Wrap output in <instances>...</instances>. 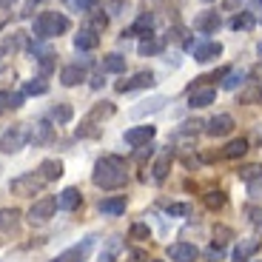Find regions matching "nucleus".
I'll use <instances>...</instances> for the list:
<instances>
[{
  "mask_svg": "<svg viewBox=\"0 0 262 262\" xmlns=\"http://www.w3.org/2000/svg\"><path fill=\"white\" fill-rule=\"evenodd\" d=\"M92 180H94V185L103 188V191H117V188H123V185L128 183V171H125L123 160L114 157V154H108V157L97 160Z\"/></svg>",
  "mask_w": 262,
  "mask_h": 262,
  "instance_id": "nucleus-1",
  "label": "nucleus"
},
{
  "mask_svg": "<svg viewBox=\"0 0 262 262\" xmlns=\"http://www.w3.org/2000/svg\"><path fill=\"white\" fill-rule=\"evenodd\" d=\"M72 29L69 17L60 12H40L37 20H34V37L37 40H52V37H60Z\"/></svg>",
  "mask_w": 262,
  "mask_h": 262,
  "instance_id": "nucleus-2",
  "label": "nucleus"
},
{
  "mask_svg": "<svg viewBox=\"0 0 262 262\" xmlns=\"http://www.w3.org/2000/svg\"><path fill=\"white\" fill-rule=\"evenodd\" d=\"M43 185H46V180L40 177V174H23V177H14L9 183V191L17 196H34L43 191Z\"/></svg>",
  "mask_w": 262,
  "mask_h": 262,
  "instance_id": "nucleus-3",
  "label": "nucleus"
},
{
  "mask_svg": "<svg viewBox=\"0 0 262 262\" xmlns=\"http://www.w3.org/2000/svg\"><path fill=\"white\" fill-rule=\"evenodd\" d=\"M185 49H188L191 54H194L196 63H211V60H216L220 54H223V46L220 43H214V40H208V43H203V40H185Z\"/></svg>",
  "mask_w": 262,
  "mask_h": 262,
  "instance_id": "nucleus-4",
  "label": "nucleus"
},
{
  "mask_svg": "<svg viewBox=\"0 0 262 262\" xmlns=\"http://www.w3.org/2000/svg\"><path fill=\"white\" fill-rule=\"evenodd\" d=\"M26 143H29V128L26 125H12V128L0 137V151H3V154H17Z\"/></svg>",
  "mask_w": 262,
  "mask_h": 262,
  "instance_id": "nucleus-5",
  "label": "nucleus"
},
{
  "mask_svg": "<svg viewBox=\"0 0 262 262\" xmlns=\"http://www.w3.org/2000/svg\"><path fill=\"white\" fill-rule=\"evenodd\" d=\"M54 211H57V200H54V196H43V200H37V203L29 208V220H32L34 225H43L54 216Z\"/></svg>",
  "mask_w": 262,
  "mask_h": 262,
  "instance_id": "nucleus-6",
  "label": "nucleus"
},
{
  "mask_svg": "<svg viewBox=\"0 0 262 262\" xmlns=\"http://www.w3.org/2000/svg\"><path fill=\"white\" fill-rule=\"evenodd\" d=\"M92 248H94V239L89 236V239H83V243L66 248L63 254H57V256H54V262H85V259H89V254H92Z\"/></svg>",
  "mask_w": 262,
  "mask_h": 262,
  "instance_id": "nucleus-7",
  "label": "nucleus"
},
{
  "mask_svg": "<svg viewBox=\"0 0 262 262\" xmlns=\"http://www.w3.org/2000/svg\"><path fill=\"white\" fill-rule=\"evenodd\" d=\"M216 100V89L214 85H194L188 94V105L191 108H205Z\"/></svg>",
  "mask_w": 262,
  "mask_h": 262,
  "instance_id": "nucleus-8",
  "label": "nucleus"
},
{
  "mask_svg": "<svg viewBox=\"0 0 262 262\" xmlns=\"http://www.w3.org/2000/svg\"><path fill=\"white\" fill-rule=\"evenodd\" d=\"M123 140L131 145V148H143V145H148L151 140H154V125H137V128H128Z\"/></svg>",
  "mask_w": 262,
  "mask_h": 262,
  "instance_id": "nucleus-9",
  "label": "nucleus"
},
{
  "mask_svg": "<svg viewBox=\"0 0 262 262\" xmlns=\"http://www.w3.org/2000/svg\"><path fill=\"white\" fill-rule=\"evenodd\" d=\"M231 131H234V117H231V114H216V117H211L208 125H205V134H208V137H225Z\"/></svg>",
  "mask_w": 262,
  "mask_h": 262,
  "instance_id": "nucleus-10",
  "label": "nucleus"
},
{
  "mask_svg": "<svg viewBox=\"0 0 262 262\" xmlns=\"http://www.w3.org/2000/svg\"><path fill=\"white\" fill-rule=\"evenodd\" d=\"M220 26H223L220 12H200L194 17V32H200V34H214Z\"/></svg>",
  "mask_w": 262,
  "mask_h": 262,
  "instance_id": "nucleus-11",
  "label": "nucleus"
},
{
  "mask_svg": "<svg viewBox=\"0 0 262 262\" xmlns=\"http://www.w3.org/2000/svg\"><path fill=\"white\" fill-rule=\"evenodd\" d=\"M148 85H154V74L151 72H137L131 80H120L117 92L125 94V92H134V89H148Z\"/></svg>",
  "mask_w": 262,
  "mask_h": 262,
  "instance_id": "nucleus-12",
  "label": "nucleus"
},
{
  "mask_svg": "<svg viewBox=\"0 0 262 262\" xmlns=\"http://www.w3.org/2000/svg\"><path fill=\"white\" fill-rule=\"evenodd\" d=\"M151 32H154V17L151 14H143V17H137V23L134 26H128L123 32V37H151Z\"/></svg>",
  "mask_w": 262,
  "mask_h": 262,
  "instance_id": "nucleus-13",
  "label": "nucleus"
},
{
  "mask_svg": "<svg viewBox=\"0 0 262 262\" xmlns=\"http://www.w3.org/2000/svg\"><path fill=\"white\" fill-rule=\"evenodd\" d=\"M196 254H200V251H196L191 243H174V245H168L171 262H194Z\"/></svg>",
  "mask_w": 262,
  "mask_h": 262,
  "instance_id": "nucleus-14",
  "label": "nucleus"
},
{
  "mask_svg": "<svg viewBox=\"0 0 262 262\" xmlns=\"http://www.w3.org/2000/svg\"><path fill=\"white\" fill-rule=\"evenodd\" d=\"M52 137H54V125L52 123H37L32 131H29V140H32L34 145H46V143H52Z\"/></svg>",
  "mask_w": 262,
  "mask_h": 262,
  "instance_id": "nucleus-15",
  "label": "nucleus"
},
{
  "mask_svg": "<svg viewBox=\"0 0 262 262\" xmlns=\"http://www.w3.org/2000/svg\"><path fill=\"white\" fill-rule=\"evenodd\" d=\"M165 103H168L165 97H151V100H145L143 105H134V108H131V117L140 120V117H145V114H154V112H160V108H165Z\"/></svg>",
  "mask_w": 262,
  "mask_h": 262,
  "instance_id": "nucleus-16",
  "label": "nucleus"
},
{
  "mask_svg": "<svg viewBox=\"0 0 262 262\" xmlns=\"http://www.w3.org/2000/svg\"><path fill=\"white\" fill-rule=\"evenodd\" d=\"M100 46V37L97 32H89V29H83L80 34H74V49L77 52H92V49Z\"/></svg>",
  "mask_w": 262,
  "mask_h": 262,
  "instance_id": "nucleus-17",
  "label": "nucleus"
},
{
  "mask_svg": "<svg viewBox=\"0 0 262 262\" xmlns=\"http://www.w3.org/2000/svg\"><path fill=\"white\" fill-rule=\"evenodd\" d=\"M123 211H125V196H105V200H100V214L120 216Z\"/></svg>",
  "mask_w": 262,
  "mask_h": 262,
  "instance_id": "nucleus-18",
  "label": "nucleus"
},
{
  "mask_svg": "<svg viewBox=\"0 0 262 262\" xmlns=\"http://www.w3.org/2000/svg\"><path fill=\"white\" fill-rule=\"evenodd\" d=\"M83 80H85V69L80 63L66 66L63 72H60V83L63 85H77V83H83Z\"/></svg>",
  "mask_w": 262,
  "mask_h": 262,
  "instance_id": "nucleus-19",
  "label": "nucleus"
},
{
  "mask_svg": "<svg viewBox=\"0 0 262 262\" xmlns=\"http://www.w3.org/2000/svg\"><path fill=\"white\" fill-rule=\"evenodd\" d=\"M80 203H83V196H80L77 188H66L63 194L57 196V208H63V211H77Z\"/></svg>",
  "mask_w": 262,
  "mask_h": 262,
  "instance_id": "nucleus-20",
  "label": "nucleus"
},
{
  "mask_svg": "<svg viewBox=\"0 0 262 262\" xmlns=\"http://www.w3.org/2000/svg\"><path fill=\"white\" fill-rule=\"evenodd\" d=\"M37 171H40V177L46 180V183H52V180L63 177V163H60V160H43Z\"/></svg>",
  "mask_w": 262,
  "mask_h": 262,
  "instance_id": "nucleus-21",
  "label": "nucleus"
},
{
  "mask_svg": "<svg viewBox=\"0 0 262 262\" xmlns=\"http://www.w3.org/2000/svg\"><path fill=\"white\" fill-rule=\"evenodd\" d=\"M17 223H20V211L17 208H0V231H3V234L17 231Z\"/></svg>",
  "mask_w": 262,
  "mask_h": 262,
  "instance_id": "nucleus-22",
  "label": "nucleus"
},
{
  "mask_svg": "<svg viewBox=\"0 0 262 262\" xmlns=\"http://www.w3.org/2000/svg\"><path fill=\"white\" fill-rule=\"evenodd\" d=\"M256 251H259V239H243V243L236 245V251H234V259L236 262H248Z\"/></svg>",
  "mask_w": 262,
  "mask_h": 262,
  "instance_id": "nucleus-23",
  "label": "nucleus"
},
{
  "mask_svg": "<svg viewBox=\"0 0 262 262\" xmlns=\"http://www.w3.org/2000/svg\"><path fill=\"white\" fill-rule=\"evenodd\" d=\"M168 168H171V151H163V154H160V160L154 163V168H151L154 183H163V180L168 177Z\"/></svg>",
  "mask_w": 262,
  "mask_h": 262,
  "instance_id": "nucleus-24",
  "label": "nucleus"
},
{
  "mask_svg": "<svg viewBox=\"0 0 262 262\" xmlns=\"http://www.w3.org/2000/svg\"><path fill=\"white\" fill-rule=\"evenodd\" d=\"M245 151H248V140L239 137V140H231V143L225 145V148H223V157H225V160H236V157H243Z\"/></svg>",
  "mask_w": 262,
  "mask_h": 262,
  "instance_id": "nucleus-25",
  "label": "nucleus"
},
{
  "mask_svg": "<svg viewBox=\"0 0 262 262\" xmlns=\"http://www.w3.org/2000/svg\"><path fill=\"white\" fill-rule=\"evenodd\" d=\"M103 72H108V74H120V72H125V57L123 54H105L103 57Z\"/></svg>",
  "mask_w": 262,
  "mask_h": 262,
  "instance_id": "nucleus-26",
  "label": "nucleus"
},
{
  "mask_svg": "<svg viewBox=\"0 0 262 262\" xmlns=\"http://www.w3.org/2000/svg\"><path fill=\"white\" fill-rule=\"evenodd\" d=\"M254 14L251 12H239V14H234V17H231V29H234V32H251V29H254Z\"/></svg>",
  "mask_w": 262,
  "mask_h": 262,
  "instance_id": "nucleus-27",
  "label": "nucleus"
},
{
  "mask_svg": "<svg viewBox=\"0 0 262 262\" xmlns=\"http://www.w3.org/2000/svg\"><path fill=\"white\" fill-rule=\"evenodd\" d=\"M29 46V34L26 32H14L6 37V46H3V52H20V49H26Z\"/></svg>",
  "mask_w": 262,
  "mask_h": 262,
  "instance_id": "nucleus-28",
  "label": "nucleus"
},
{
  "mask_svg": "<svg viewBox=\"0 0 262 262\" xmlns=\"http://www.w3.org/2000/svg\"><path fill=\"white\" fill-rule=\"evenodd\" d=\"M165 49V43L163 40H157V37H145L143 43H140V54L143 57H151V54H160Z\"/></svg>",
  "mask_w": 262,
  "mask_h": 262,
  "instance_id": "nucleus-29",
  "label": "nucleus"
},
{
  "mask_svg": "<svg viewBox=\"0 0 262 262\" xmlns=\"http://www.w3.org/2000/svg\"><path fill=\"white\" fill-rule=\"evenodd\" d=\"M120 251H123V239H108V245L100 254V262H114L120 256Z\"/></svg>",
  "mask_w": 262,
  "mask_h": 262,
  "instance_id": "nucleus-30",
  "label": "nucleus"
},
{
  "mask_svg": "<svg viewBox=\"0 0 262 262\" xmlns=\"http://www.w3.org/2000/svg\"><path fill=\"white\" fill-rule=\"evenodd\" d=\"M225 203H228V196H225V191H208L205 194V205H208L211 211H220V208H225Z\"/></svg>",
  "mask_w": 262,
  "mask_h": 262,
  "instance_id": "nucleus-31",
  "label": "nucleus"
},
{
  "mask_svg": "<svg viewBox=\"0 0 262 262\" xmlns=\"http://www.w3.org/2000/svg\"><path fill=\"white\" fill-rule=\"evenodd\" d=\"M20 105H23V94L20 92L0 94V108H20Z\"/></svg>",
  "mask_w": 262,
  "mask_h": 262,
  "instance_id": "nucleus-32",
  "label": "nucleus"
},
{
  "mask_svg": "<svg viewBox=\"0 0 262 262\" xmlns=\"http://www.w3.org/2000/svg\"><path fill=\"white\" fill-rule=\"evenodd\" d=\"M243 83H245V72H225L223 89H228V92H234V89H239Z\"/></svg>",
  "mask_w": 262,
  "mask_h": 262,
  "instance_id": "nucleus-33",
  "label": "nucleus"
},
{
  "mask_svg": "<svg viewBox=\"0 0 262 262\" xmlns=\"http://www.w3.org/2000/svg\"><path fill=\"white\" fill-rule=\"evenodd\" d=\"M72 105H54V108H52V120H54V123H69V120H72Z\"/></svg>",
  "mask_w": 262,
  "mask_h": 262,
  "instance_id": "nucleus-34",
  "label": "nucleus"
},
{
  "mask_svg": "<svg viewBox=\"0 0 262 262\" xmlns=\"http://www.w3.org/2000/svg\"><path fill=\"white\" fill-rule=\"evenodd\" d=\"M105 26H108V17H105V14L89 12V32H103Z\"/></svg>",
  "mask_w": 262,
  "mask_h": 262,
  "instance_id": "nucleus-35",
  "label": "nucleus"
},
{
  "mask_svg": "<svg viewBox=\"0 0 262 262\" xmlns=\"http://www.w3.org/2000/svg\"><path fill=\"white\" fill-rule=\"evenodd\" d=\"M100 0H69V9L72 12H94Z\"/></svg>",
  "mask_w": 262,
  "mask_h": 262,
  "instance_id": "nucleus-36",
  "label": "nucleus"
},
{
  "mask_svg": "<svg viewBox=\"0 0 262 262\" xmlns=\"http://www.w3.org/2000/svg\"><path fill=\"white\" fill-rule=\"evenodd\" d=\"M256 177H262V165H245V168H239V180H245V183H254Z\"/></svg>",
  "mask_w": 262,
  "mask_h": 262,
  "instance_id": "nucleus-37",
  "label": "nucleus"
},
{
  "mask_svg": "<svg viewBox=\"0 0 262 262\" xmlns=\"http://www.w3.org/2000/svg\"><path fill=\"white\" fill-rule=\"evenodd\" d=\"M114 114V105L112 103H100L92 108V114H89V120H100V117H112Z\"/></svg>",
  "mask_w": 262,
  "mask_h": 262,
  "instance_id": "nucleus-38",
  "label": "nucleus"
},
{
  "mask_svg": "<svg viewBox=\"0 0 262 262\" xmlns=\"http://www.w3.org/2000/svg\"><path fill=\"white\" fill-rule=\"evenodd\" d=\"M49 92V83L43 77L32 80V83H26V94H46Z\"/></svg>",
  "mask_w": 262,
  "mask_h": 262,
  "instance_id": "nucleus-39",
  "label": "nucleus"
},
{
  "mask_svg": "<svg viewBox=\"0 0 262 262\" xmlns=\"http://www.w3.org/2000/svg\"><path fill=\"white\" fill-rule=\"evenodd\" d=\"M128 236H131V239H140V243H143V239H148V236H151V231H148V225L137 223V225H131Z\"/></svg>",
  "mask_w": 262,
  "mask_h": 262,
  "instance_id": "nucleus-40",
  "label": "nucleus"
},
{
  "mask_svg": "<svg viewBox=\"0 0 262 262\" xmlns=\"http://www.w3.org/2000/svg\"><path fill=\"white\" fill-rule=\"evenodd\" d=\"M262 97V89L256 85V89H245L243 94H239V103H256V100Z\"/></svg>",
  "mask_w": 262,
  "mask_h": 262,
  "instance_id": "nucleus-41",
  "label": "nucleus"
},
{
  "mask_svg": "<svg viewBox=\"0 0 262 262\" xmlns=\"http://www.w3.org/2000/svg\"><path fill=\"white\" fill-rule=\"evenodd\" d=\"M228 236H231V228H225V225L214 228V245H220V248H223V245L228 243Z\"/></svg>",
  "mask_w": 262,
  "mask_h": 262,
  "instance_id": "nucleus-42",
  "label": "nucleus"
},
{
  "mask_svg": "<svg viewBox=\"0 0 262 262\" xmlns=\"http://www.w3.org/2000/svg\"><path fill=\"white\" fill-rule=\"evenodd\" d=\"M168 214H171V216H188V214H191V205H185V203H171V205H168Z\"/></svg>",
  "mask_w": 262,
  "mask_h": 262,
  "instance_id": "nucleus-43",
  "label": "nucleus"
},
{
  "mask_svg": "<svg viewBox=\"0 0 262 262\" xmlns=\"http://www.w3.org/2000/svg\"><path fill=\"white\" fill-rule=\"evenodd\" d=\"M205 259H208V262H220V259H223V248H220V245L208 248V251H205Z\"/></svg>",
  "mask_w": 262,
  "mask_h": 262,
  "instance_id": "nucleus-44",
  "label": "nucleus"
},
{
  "mask_svg": "<svg viewBox=\"0 0 262 262\" xmlns=\"http://www.w3.org/2000/svg\"><path fill=\"white\" fill-rule=\"evenodd\" d=\"M248 216H251V223L254 225H262V211L259 208H248Z\"/></svg>",
  "mask_w": 262,
  "mask_h": 262,
  "instance_id": "nucleus-45",
  "label": "nucleus"
},
{
  "mask_svg": "<svg viewBox=\"0 0 262 262\" xmlns=\"http://www.w3.org/2000/svg\"><path fill=\"white\" fill-rule=\"evenodd\" d=\"M251 194H254V196H262V177H256L254 183H251Z\"/></svg>",
  "mask_w": 262,
  "mask_h": 262,
  "instance_id": "nucleus-46",
  "label": "nucleus"
},
{
  "mask_svg": "<svg viewBox=\"0 0 262 262\" xmlns=\"http://www.w3.org/2000/svg\"><path fill=\"white\" fill-rule=\"evenodd\" d=\"M32 3H37V0H26V12H23V14H29V9H32Z\"/></svg>",
  "mask_w": 262,
  "mask_h": 262,
  "instance_id": "nucleus-47",
  "label": "nucleus"
},
{
  "mask_svg": "<svg viewBox=\"0 0 262 262\" xmlns=\"http://www.w3.org/2000/svg\"><path fill=\"white\" fill-rule=\"evenodd\" d=\"M14 0H0V6H12Z\"/></svg>",
  "mask_w": 262,
  "mask_h": 262,
  "instance_id": "nucleus-48",
  "label": "nucleus"
},
{
  "mask_svg": "<svg viewBox=\"0 0 262 262\" xmlns=\"http://www.w3.org/2000/svg\"><path fill=\"white\" fill-rule=\"evenodd\" d=\"M256 52H259V57H262V40H259V46H256Z\"/></svg>",
  "mask_w": 262,
  "mask_h": 262,
  "instance_id": "nucleus-49",
  "label": "nucleus"
},
{
  "mask_svg": "<svg viewBox=\"0 0 262 262\" xmlns=\"http://www.w3.org/2000/svg\"><path fill=\"white\" fill-rule=\"evenodd\" d=\"M256 6H262V0H256Z\"/></svg>",
  "mask_w": 262,
  "mask_h": 262,
  "instance_id": "nucleus-50",
  "label": "nucleus"
},
{
  "mask_svg": "<svg viewBox=\"0 0 262 262\" xmlns=\"http://www.w3.org/2000/svg\"><path fill=\"white\" fill-rule=\"evenodd\" d=\"M148 262H160V259H148Z\"/></svg>",
  "mask_w": 262,
  "mask_h": 262,
  "instance_id": "nucleus-51",
  "label": "nucleus"
},
{
  "mask_svg": "<svg viewBox=\"0 0 262 262\" xmlns=\"http://www.w3.org/2000/svg\"><path fill=\"white\" fill-rule=\"evenodd\" d=\"M0 57H3V49H0Z\"/></svg>",
  "mask_w": 262,
  "mask_h": 262,
  "instance_id": "nucleus-52",
  "label": "nucleus"
},
{
  "mask_svg": "<svg viewBox=\"0 0 262 262\" xmlns=\"http://www.w3.org/2000/svg\"><path fill=\"white\" fill-rule=\"evenodd\" d=\"M205 3H208V0H205Z\"/></svg>",
  "mask_w": 262,
  "mask_h": 262,
  "instance_id": "nucleus-53",
  "label": "nucleus"
}]
</instances>
